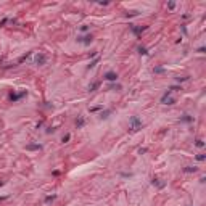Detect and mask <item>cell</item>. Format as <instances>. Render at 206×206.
I'll use <instances>...</instances> for the list:
<instances>
[{
    "instance_id": "1",
    "label": "cell",
    "mask_w": 206,
    "mask_h": 206,
    "mask_svg": "<svg viewBox=\"0 0 206 206\" xmlns=\"http://www.w3.org/2000/svg\"><path fill=\"white\" fill-rule=\"evenodd\" d=\"M130 132H137L139 129H142V121L137 118V116H132L130 118Z\"/></svg>"
},
{
    "instance_id": "2",
    "label": "cell",
    "mask_w": 206,
    "mask_h": 206,
    "mask_svg": "<svg viewBox=\"0 0 206 206\" xmlns=\"http://www.w3.org/2000/svg\"><path fill=\"white\" fill-rule=\"evenodd\" d=\"M161 103H163V105H174V103H176V98L171 97V90H168V92L161 97Z\"/></svg>"
},
{
    "instance_id": "3",
    "label": "cell",
    "mask_w": 206,
    "mask_h": 206,
    "mask_svg": "<svg viewBox=\"0 0 206 206\" xmlns=\"http://www.w3.org/2000/svg\"><path fill=\"white\" fill-rule=\"evenodd\" d=\"M92 36L89 34V36H79L77 37V42H81V43H84V45H89V43H92Z\"/></svg>"
},
{
    "instance_id": "4",
    "label": "cell",
    "mask_w": 206,
    "mask_h": 206,
    "mask_svg": "<svg viewBox=\"0 0 206 206\" xmlns=\"http://www.w3.org/2000/svg\"><path fill=\"white\" fill-rule=\"evenodd\" d=\"M45 63H47V55H43V53H39L37 56H36V65L42 66V65H45Z\"/></svg>"
},
{
    "instance_id": "5",
    "label": "cell",
    "mask_w": 206,
    "mask_h": 206,
    "mask_svg": "<svg viewBox=\"0 0 206 206\" xmlns=\"http://www.w3.org/2000/svg\"><path fill=\"white\" fill-rule=\"evenodd\" d=\"M105 79H106V81H109V82H114L116 79H118V74H116V73H113V71H109V73H106V74H105Z\"/></svg>"
},
{
    "instance_id": "6",
    "label": "cell",
    "mask_w": 206,
    "mask_h": 206,
    "mask_svg": "<svg viewBox=\"0 0 206 206\" xmlns=\"http://www.w3.org/2000/svg\"><path fill=\"white\" fill-rule=\"evenodd\" d=\"M26 93H27L26 90H24V92H21V93H11V95H10V100H11V102H16V100H19L21 97H24Z\"/></svg>"
},
{
    "instance_id": "7",
    "label": "cell",
    "mask_w": 206,
    "mask_h": 206,
    "mask_svg": "<svg viewBox=\"0 0 206 206\" xmlns=\"http://www.w3.org/2000/svg\"><path fill=\"white\" fill-rule=\"evenodd\" d=\"M84 124H85V119H84V116H79L76 121V127L77 129H81V127H84Z\"/></svg>"
},
{
    "instance_id": "8",
    "label": "cell",
    "mask_w": 206,
    "mask_h": 206,
    "mask_svg": "<svg viewBox=\"0 0 206 206\" xmlns=\"http://www.w3.org/2000/svg\"><path fill=\"white\" fill-rule=\"evenodd\" d=\"M109 114H111V109H105V111H102V114H100V118L102 119H108Z\"/></svg>"
},
{
    "instance_id": "9",
    "label": "cell",
    "mask_w": 206,
    "mask_h": 206,
    "mask_svg": "<svg viewBox=\"0 0 206 206\" xmlns=\"http://www.w3.org/2000/svg\"><path fill=\"white\" fill-rule=\"evenodd\" d=\"M192 121H193V118L188 116V114H184V116L180 118V122H192Z\"/></svg>"
},
{
    "instance_id": "10",
    "label": "cell",
    "mask_w": 206,
    "mask_h": 206,
    "mask_svg": "<svg viewBox=\"0 0 206 206\" xmlns=\"http://www.w3.org/2000/svg\"><path fill=\"white\" fill-rule=\"evenodd\" d=\"M26 148H27V150H40V148H42V145H36V143H31V145H27Z\"/></svg>"
},
{
    "instance_id": "11",
    "label": "cell",
    "mask_w": 206,
    "mask_h": 206,
    "mask_svg": "<svg viewBox=\"0 0 206 206\" xmlns=\"http://www.w3.org/2000/svg\"><path fill=\"white\" fill-rule=\"evenodd\" d=\"M145 29H146L145 26H142V27H135V26H132V31H134L135 34H140L142 31H145Z\"/></svg>"
},
{
    "instance_id": "12",
    "label": "cell",
    "mask_w": 206,
    "mask_h": 206,
    "mask_svg": "<svg viewBox=\"0 0 206 206\" xmlns=\"http://www.w3.org/2000/svg\"><path fill=\"white\" fill-rule=\"evenodd\" d=\"M98 87H100V82H93L92 85L89 87V90H90V92H93V90H97Z\"/></svg>"
},
{
    "instance_id": "13",
    "label": "cell",
    "mask_w": 206,
    "mask_h": 206,
    "mask_svg": "<svg viewBox=\"0 0 206 206\" xmlns=\"http://www.w3.org/2000/svg\"><path fill=\"white\" fill-rule=\"evenodd\" d=\"M151 184H153V185H158L159 188H163V187H164V184H161V182H159V179H153Z\"/></svg>"
},
{
    "instance_id": "14",
    "label": "cell",
    "mask_w": 206,
    "mask_h": 206,
    "mask_svg": "<svg viewBox=\"0 0 206 206\" xmlns=\"http://www.w3.org/2000/svg\"><path fill=\"white\" fill-rule=\"evenodd\" d=\"M184 171H185V172H196V168H195V166H187Z\"/></svg>"
},
{
    "instance_id": "15",
    "label": "cell",
    "mask_w": 206,
    "mask_h": 206,
    "mask_svg": "<svg viewBox=\"0 0 206 206\" xmlns=\"http://www.w3.org/2000/svg\"><path fill=\"white\" fill-rule=\"evenodd\" d=\"M195 145H196V146H198V148H203V146H205V142L201 140V139H198V140H196V142H195Z\"/></svg>"
},
{
    "instance_id": "16",
    "label": "cell",
    "mask_w": 206,
    "mask_h": 206,
    "mask_svg": "<svg viewBox=\"0 0 206 206\" xmlns=\"http://www.w3.org/2000/svg\"><path fill=\"white\" fill-rule=\"evenodd\" d=\"M69 139H71V134H66V135H63L61 142H63V143H68V142H69Z\"/></svg>"
},
{
    "instance_id": "17",
    "label": "cell",
    "mask_w": 206,
    "mask_h": 206,
    "mask_svg": "<svg viewBox=\"0 0 206 206\" xmlns=\"http://www.w3.org/2000/svg\"><path fill=\"white\" fill-rule=\"evenodd\" d=\"M97 63H98V58H95V60H93L92 63H90V65L87 66V68H89V69H92V68H95V66H97Z\"/></svg>"
},
{
    "instance_id": "18",
    "label": "cell",
    "mask_w": 206,
    "mask_h": 206,
    "mask_svg": "<svg viewBox=\"0 0 206 206\" xmlns=\"http://www.w3.org/2000/svg\"><path fill=\"white\" fill-rule=\"evenodd\" d=\"M139 53L140 55H148V52H146L145 47H139Z\"/></svg>"
},
{
    "instance_id": "19",
    "label": "cell",
    "mask_w": 206,
    "mask_h": 206,
    "mask_svg": "<svg viewBox=\"0 0 206 206\" xmlns=\"http://www.w3.org/2000/svg\"><path fill=\"white\" fill-rule=\"evenodd\" d=\"M205 158L206 156H205V155H201V153H200V155H196V159H198V161H205Z\"/></svg>"
},
{
    "instance_id": "20",
    "label": "cell",
    "mask_w": 206,
    "mask_h": 206,
    "mask_svg": "<svg viewBox=\"0 0 206 206\" xmlns=\"http://www.w3.org/2000/svg\"><path fill=\"white\" fill-rule=\"evenodd\" d=\"M155 73H164V68H161V66H158V68H155Z\"/></svg>"
},
{
    "instance_id": "21",
    "label": "cell",
    "mask_w": 206,
    "mask_h": 206,
    "mask_svg": "<svg viewBox=\"0 0 206 206\" xmlns=\"http://www.w3.org/2000/svg\"><path fill=\"white\" fill-rule=\"evenodd\" d=\"M187 79H188V77H180V76L176 77V81H177V82H184V81H187Z\"/></svg>"
},
{
    "instance_id": "22",
    "label": "cell",
    "mask_w": 206,
    "mask_h": 206,
    "mask_svg": "<svg viewBox=\"0 0 206 206\" xmlns=\"http://www.w3.org/2000/svg\"><path fill=\"white\" fill-rule=\"evenodd\" d=\"M109 89H111V90H121V85L119 84H118V85H111Z\"/></svg>"
},
{
    "instance_id": "23",
    "label": "cell",
    "mask_w": 206,
    "mask_h": 206,
    "mask_svg": "<svg viewBox=\"0 0 206 206\" xmlns=\"http://www.w3.org/2000/svg\"><path fill=\"white\" fill-rule=\"evenodd\" d=\"M55 198H56L55 195H50V196H47V198H45V201H52V200H55Z\"/></svg>"
},
{
    "instance_id": "24",
    "label": "cell",
    "mask_w": 206,
    "mask_h": 206,
    "mask_svg": "<svg viewBox=\"0 0 206 206\" xmlns=\"http://www.w3.org/2000/svg\"><path fill=\"white\" fill-rule=\"evenodd\" d=\"M169 90H182V89H180L179 85H172V87H171V89H169Z\"/></svg>"
},
{
    "instance_id": "25",
    "label": "cell",
    "mask_w": 206,
    "mask_h": 206,
    "mask_svg": "<svg viewBox=\"0 0 206 206\" xmlns=\"http://www.w3.org/2000/svg\"><path fill=\"white\" fill-rule=\"evenodd\" d=\"M81 31H82V32H85V31H89V26H81Z\"/></svg>"
},
{
    "instance_id": "26",
    "label": "cell",
    "mask_w": 206,
    "mask_h": 206,
    "mask_svg": "<svg viewBox=\"0 0 206 206\" xmlns=\"http://www.w3.org/2000/svg\"><path fill=\"white\" fill-rule=\"evenodd\" d=\"M139 153H140V155H143V153H146V148H139Z\"/></svg>"
},
{
    "instance_id": "27",
    "label": "cell",
    "mask_w": 206,
    "mask_h": 206,
    "mask_svg": "<svg viewBox=\"0 0 206 206\" xmlns=\"http://www.w3.org/2000/svg\"><path fill=\"white\" fill-rule=\"evenodd\" d=\"M100 108H102V106H93V108H90V111H98Z\"/></svg>"
},
{
    "instance_id": "28",
    "label": "cell",
    "mask_w": 206,
    "mask_h": 206,
    "mask_svg": "<svg viewBox=\"0 0 206 206\" xmlns=\"http://www.w3.org/2000/svg\"><path fill=\"white\" fill-rule=\"evenodd\" d=\"M168 6H169V8H174V6H176V3H174V2H171V3H168Z\"/></svg>"
}]
</instances>
